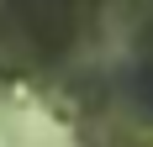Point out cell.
Masks as SVG:
<instances>
[{
  "label": "cell",
  "mask_w": 153,
  "mask_h": 147,
  "mask_svg": "<svg viewBox=\"0 0 153 147\" xmlns=\"http://www.w3.org/2000/svg\"><path fill=\"white\" fill-rule=\"evenodd\" d=\"M79 11H69V5H11V11L0 16V53L11 58L16 47H27L32 58L37 53H53V47L69 42V32H74Z\"/></svg>",
  "instance_id": "obj_1"
},
{
  "label": "cell",
  "mask_w": 153,
  "mask_h": 147,
  "mask_svg": "<svg viewBox=\"0 0 153 147\" xmlns=\"http://www.w3.org/2000/svg\"><path fill=\"white\" fill-rule=\"evenodd\" d=\"M127 89H132V100H137L143 110H153V58H143L137 68L127 74Z\"/></svg>",
  "instance_id": "obj_2"
}]
</instances>
